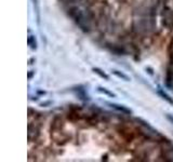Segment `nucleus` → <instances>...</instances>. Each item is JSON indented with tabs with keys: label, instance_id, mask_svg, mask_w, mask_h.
Wrapping results in <instances>:
<instances>
[{
	"label": "nucleus",
	"instance_id": "nucleus-1",
	"mask_svg": "<svg viewBox=\"0 0 173 162\" xmlns=\"http://www.w3.org/2000/svg\"><path fill=\"white\" fill-rule=\"evenodd\" d=\"M110 106H112V107H114L115 109H117V110H119V111L123 112V114H131V110L128 109V108H125V107H123V106L117 105V104H110Z\"/></svg>",
	"mask_w": 173,
	"mask_h": 162
},
{
	"label": "nucleus",
	"instance_id": "nucleus-2",
	"mask_svg": "<svg viewBox=\"0 0 173 162\" xmlns=\"http://www.w3.org/2000/svg\"><path fill=\"white\" fill-rule=\"evenodd\" d=\"M158 94H159L160 96H161V97H162V98H163V99H166V101L168 102L169 104H171V105H173V99L171 98V97L169 96V95L167 94V93H163V92H162L161 90H158Z\"/></svg>",
	"mask_w": 173,
	"mask_h": 162
},
{
	"label": "nucleus",
	"instance_id": "nucleus-3",
	"mask_svg": "<svg viewBox=\"0 0 173 162\" xmlns=\"http://www.w3.org/2000/svg\"><path fill=\"white\" fill-rule=\"evenodd\" d=\"M93 71H94L95 73H97V75H99V77L104 78V79H106V80L109 79V77H108V76L106 75V73H104L103 70H101V69H99V68H93Z\"/></svg>",
	"mask_w": 173,
	"mask_h": 162
},
{
	"label": "nucleus",
	"instance_id": "nucleus-4",
	"mask_svg": "<svg viewBox=\"0 0 173 162\" xmlns=\"http://www.w3.org/2000/svg\"><path fill=\"white\" fill-rule=\"evenodd\" d=\"M112 73H114V75H116L117 77H119V78H121V79L125 80V81H129V80H130V78L128 77L127 75H124V73H119L118 70H112Z\"/></svg>",
	"mask_w": 173,
	"mask_h": 162
},
{
	"label": "nucleus",
	"instance_id": "nucleus-5",
	"mask_svg": "<svg viewBox=\"0 0 173 162\" xmlns=\"http://www.w3.org/2000/svg\"><path fill=\"white\" fill-rule=\"evenodd\" d=\"M28 44H29L30 48H32V49H34V50L37 48V42H36V40H35V38L32 36L28 37Z\"/></svg>",
	"mask_w": 173,
	"mask_h": 162
},
{
	"label": "nucleus",
	"instance_id": "nucleus-6",
	"mask_svg": "<svg viewBox=\"0 0 173 162\" xmlns=\"http://www.w3.org/2000/svg\"><path fill=\"white\" fill-rule=\"evenodd\" d=\"M99 92H102V93H104V94L108 95V96L115 97V94H114V93L109 92V91H108V90H106L105 88H101V86H99Z\"/></svg>",
	"mask_w": 173,
	"mask_h": 162
},
{
	"label": "nucleus",
	"instance_id": "nucleus-7",
	"mask_svg": "<svg viewBox=\"0 0 173 162\" xmlns=\"http://www.w3.org/2000/svg\"><path fill=\"white\" fill-rule=\"evenodd\" d=\"M167 118H168L169 120L171 121V122H173V117L172 116H170V114H167Z\"/></svg>",
	"mask_w": 173,
	"mask_h": 162
}]
</instances>
